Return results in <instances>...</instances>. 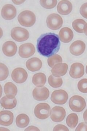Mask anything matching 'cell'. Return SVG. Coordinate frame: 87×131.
Instances as JSON below:
<instances>
[{
  "label": "cell",
  "mask_w": 87,
  "mask_h": 131,
  "mask_svg": "<svg viewBox=\"0 0 87 131\" xmlns=\"http://www.w3.org/2000/svg\"><path fill=\"white\" fill-rule=\"evenodd\" d=\"M25 131H40V130L36 127L30 126L26 129Z\"/></svg>",
  "instance_id": "obj_35"
},
{
  "label": "cell",
  "mask_w": 87,
  "mask_h": 131,
  "mask_svg": "<svg viewBox=\"0 0 87 131\" xmlns=\"http://www.w3.org/2000/svg\"><path fill=\"white\" fill-rule=\"evenodd\" d=\"M18 21L21 26L30 27L35 24L36 16L33 12L25 10L21 12L18 17Z\"/></svg>",
  "instance_id": "obj_2"
},
{
  "label": "cell",
  "mask_w": 87,
  "mask_h": 131,
  "mask_svg": "<svg viewBox=\"0 0 87 131\" xmlns=\"http://www.w3.org/2000/svg\"><path fill=\"white\" fill-rule=\"evenodd\" d=\"M78 88L81 93H87V79H83L78 82Z\"/></svg>",
  "instance_id": "obj_31"
},
{
  "label": "cell",
  "mask_w": 87,
  "mask_h": 131,
  "mask_svg": "<svg viewBox=\"0 0 87 131\" xmlns=\"http://www.w3.org/2000/svg\"><path fill=\"white\" fill-rule=\"evenodd\" d=\"M80 13L83 17L87 19V3L82 5L80 8Z\"/></svg>",
  "instance_id": "obj_32"
},
{
  "label": "cell",
  "mask_w": 87,
  "mask_h": 131,
  "mask_svg": "<svg viewBox=\"0 0 87 131\" xmlns=\"http://www.w3.org/2000/svg\"><path fill=\"white\" fill-rule=\"evenodd\" d=\"M66 115V111L63 107L55 106L51 110L50 118L53 122H61L64 119Z\"/></svg>",
  "instance_id": "obj_10"
},
{
  "label": "cell",
  "mask_w": 87,
  "mask_h": 131,
  "mask_svg": "<svg viewBox=\"0 0 87 131\" xmlns=\"http://www.w3.org/2000/svg\"><path fill=\"white\" fill-rule=\"evenodd\" d=\"M3 18L7 20L14 18L17 15V9L13 5L7 4L3 6L1 11Z\"/></svg>",
  "instance_id": "obj_11"
},
{
  "label": "cell",
  "mask_w": 87,
  "mask_h": 131,
  "mask_svg": "<svg viewBox=\"0 0 87 131\" xmlns=\"http://www.w3.org/2000/svg\"><path fill=\"white\" fill-rule=\"evenodd\" d=\"M59 36L49 32L40 35L37 41L38 52L43 56L49 57L56 54L60 49Z\"/></svg>",
  "instance_id": "obj_1"
},
{
  "label": "cell",
  "mask_w": 87,
  "mask_h": 131,
  "mask_svg": "<svg viewBox=\"0 0 87 131\" xmlns=\"http://www.w3.org/2000/svg\"><path fill=\"white\" fill-rule=\"evenodd\" d=\"M74 34L72 30L69 27L62 28L59 31V37L61 42L68 43L73 39Z\"/></svg>",
  "instance_id": "obj_19"
},
{
  "label": "cell",
  "mask_w": 87,
  "mask_h": 131,
  "mask_svg": "<svg viewBox=\"0 0 87 131\" xmlns=\"http://www.w3.org/2000/svg\"><path fill=\"white\" fill-rule=\"evenodd\" d=\"M78 122V115L74 113L69 115L66 119L67 125L71 129H74L77 125Z\"/></svg>",
  "instance_id": "obj_25"
},
{
  "label": "cell",
  "mask_w": 87,
  "mask_h": 131,
  "mask_svg": "<svg viewBox=\"0 0 87 131\" xmlns=\"http://www.w3.org/2000/svg\"><path fill=\"white\" fill-rule=\"evenodd\" d=\"M40 5L44 8L46 9H52L54 8L56 6L57 3V1L56 0H51V1H47V0H42L40 1Z\"/></svg>",
  "instance_id": "obj_29"
},
{
  "label": "cell",
  "mask_w": 87,
  "mask_h": 131,
  "mask_svg": "<svg viewBox=\"0 0 87 131\" xmlns=\"http://www.w3.org/2000/svg\"><path fill=\"white\" fill-rule=\"evenodd\" d=\"M17 45L13 41L6 42L3 45V52L6 56L12 57L14 56L17 52Z\"/></svg>",
  "instance_id": "obj_15"
},
{
  "label": "cell",
  "mask_w": 87,
  "mask_h": 131,
  "mask_svg": "<svg viewBox=\"0 0 87 131\" xmlns=\"http://www.w3.org/2000/svg\"><path fill=\"white\" fill-rule=\"evenodd\" d=\"M84 67L82 64L75 63L71 66L69 74L71 77L75 79L80 78L84 74Z\"/></svg>",
  "instance_id": "obj_13"
},
{
  "label": "cell",
  "mask_w": 87,
  "mask_h": 131,
  "mask_svg": "<svg viewBox=\"0 0 87 131\" xmlns=\"http://www.w3.org/2000/svg\"><path fill=\"white\" fill-rule=\"evenodd\" d=\"M83 119L84 121L87 124V109L85 110L83 115Z\"/></svg>",
  "instance_id": "obj_36"
},
{
  "label": "cell",
  "mask_w": 87,
  "mask_h": 131,
  "mask_svg": "<svg viewBox=\"0 0 87 131\" xmlns=\"http://www.w3.org/2000/svg\"><path fill=\"white\" fill-rule=\"evenodd\" d=\"M32 83L38 87L44 86L46 82V77L44 73H39L34 75L32 79Z\"/></svg>",
  "instance_id": "obj_23"
},
{
  "label": "cell",
  "mask_w": 87,
  "mask_h": 131,
  "mask_svg": "<svg viewBox=\"0 0 87 131\" xmlns=\"http://www.w3.org/2000/svg\"><path fill=\"white\" fill-rule=\"evenodd\" d=\"M73 6L70 2L68 1H61L59 2L57 7L58 12L62 15H67L72 11Z\"/></svg>",
  "instance_id": "obj_16"
},
{
  "label": "cell",
  "mask_w": 87,
  "mask_h": 131,
  "mask_svg": "<svg viewBox=\"0 0 87 131\" xmlns=\"http://www.w3.org/2000/svg\"><path fill=\"white\" fill-rule=\"evenodd\" d=\"M63 20L62 17L57 14H52L48 16L46 19L47 27L51 30H56L62 26Z\"/></svg>",
  "instance_id": "obj_5"
},
{
  "label": "cell",
  "mask_w": 87,
  "mask_h": 131,
  "mask_svg": "<svg viewBox=\"0 0 87 131\" xmlns=\"http://www.w3.org/2000/svg\"><path fill=\"white\" fill-rule=\"evenodd\" d=\"M1 104L2 107L6 109H12L16 107L17 101L15 97L10 98L7 96H5L1 98Z\"/></svg>",
  "instance_id": "obj_21"
},
{
  "label": "cell",
  "mask_w": 87,
  "mask_h": 131,
  "mask_svg": "<svg viewBox=\"0 0 87 131\" xmlns=\"http://www.w3.org/2000/svg\"><path fill=\"white\" fill-rule=\"evenodd\" d=\"M62 62V59L61 56L58 54H54L52 56L50 57L47 59V63L50 68L58 63H61Z\"/></svg>",
  "instance_id": "obj_28"
},
{
  "label": "cell",
  "mask_w": 87,
  "mask_h": 131,
  "mask_svg": "<svg viewBox=\"0 0 87 131\" xmlns=\"http://www.w3.org/2000/svg\"><path fill=\"white\" fill-rule=\"evenodd\" d=\"M14 120L13 114L8 110H4L0 113V124L4 126L12 125Z\"/></svg>",
  "instance_id": "obj_17"
},
{
  "label": "cell",
  "mask_w": 87,
  "mask_h": 131,
  "mask_svg": "<svg viewBox=\"0 0 87 131\" xmlns=\"http://www.w3.org/2000/svg\"><path fill=\"white\" fill-rule=\"evenodd\" d=\"M83 31H84V32L85 33V35L87 36V23L85 24V26H84Z\"/></svg>",
  "instance_id": "obj_38"
},
{
  "label": "cell",
  "mask_w": 87,
  "mask_h": 131,
  "mask_svg": "<svg viewBox=\"0 0 87 131\" xmlns=\"http://www.w3.org/2000/svg\"><path fill=\"white\" fill-rule=\"evenodd\" d=\"M75 131H87V124L84 122H81L79 124L75 129Z\"/></svg>",
  "instance_id": "obj_34"
},
{
  "label": "cell",
  "mask_w": 87,
  "mask_h": 131,
  "mask_svg": "<svg viewBox=\"0 0 87 131\" xmlns=\"http://www.w3.org/2000/svg\"><path fill=\"white\" fill-rule=\"evenodd\" d=\"M86 24V21L83 19H77L73 21L72 26L73 29L77 32L83 33L84 32L83 28Z\"/></svg>",
  "instance_id": "obj_26"
},
{
  "label": "cell",
  "mask_w": 87,
  "mask_h": 131,
  "mask_svg": "<svg viewBox=\"0 0 87 131\" xmlns=\"http://www.w3.org/2000/svg\"><path fill=\"white\" fill-rule=\"evenodd\" d=\"M35 52V47L31 43L24 44L19 47V55L22 58H28L33 56Z\"/></svg>",
  "instance_id": "obj_9"
},
{
  "label": "cell",
  "mask_w": 87,
  "mask_h": 131,
  "mask_svg": "<svg viewBox=\"0 0 87 131\" xmlns=\"http://www.w3.org/2000/svg\"><path fill=\"white\" fill-rule=\"evenodd\" d=\"M35 116L40 119H45L49 117L51 114V108L46 103H40L34 109Z\"/></svg>",
  "instance_id": "obj_4"
},
{
  "label": "cell",
  "mask_w": 87,
  "mask_h": 131,
  "mask_svg": "<svg viewBox=\"0 0 87 131\" xmlns=\"http://www.w3.org/2000/svg\"><path fill=\"white\" fill-rule=\"evenodd\" d=\"M12 77L14 81L20 84L26 81L28 77V74L25 70L23 68H17L13 70Z\"/></svg>",
  "instance_id": "obj_8"
},
{
  "label": "cell",
  "mask_w": 87,
  "mask_h": 131,
  "mask_svg": "<svg viewBox=\"0 0 87 131\" xmlns=\"http://www.w3.org/2000/svg\"><path fill=\"white\" fill-rule=\"evenodd\" d=\"M49 94V91L45 87L35 88L32 91L33 98L35 100L38 101H43L47 100Z\"/></svg>",
  "instance_id": "obj_12"
},
{
  "label": "cell",
  "mask_w": 87,
  "mask_h": 131,
  "mask_svg": "<svg viewBox=\"0 0 87 131\" xmlns=\"http://www.w3.org/2000/svg\"><path fill=\"white\" fill-rule=\"evenodd\" d=\"M68 95L63 90H58L53 91L51 100L52 102L57 105H63L67 102Z\"/></svg>",
  "instance_id": "obj_7"
},
{
  "label": "cell",
  "mask_w": 87,
  "mask_h": 131,
  "mask_svg": "<svg viewBox=\"0 0 87 131\" xmlns=\"http://www.w3.org/2000/svg\"><path fill=\"white\" fill-rule=\"evenodd\" d=\"M48 82L52 88H58L62 84L63 80L61 78L55 77L52 75H50L48 78Z\"/></svg>",
  "instance_id": "obj_27"
},
{
  "label": "cell",
  "mask_w": 87,
  "mask_h": 131,
  "mask_svg": "<svg viewBox=\"0 0 87 131\" xmlns=\"http://www.w3.org/2000/svg\"><path fill=\"white\" fill-rule=\"evenodd\" d=\"M68 69L66 63H59L54 65L51 70L52 75L55 77H59L66 74Z\"/></svg>",
  "instance_id": "obj_18"
},
{
  "label": "cell",
  "mask_w": 87,
  "mask_h": 131,
  "mask_svg": "<svg viewBox=\"0 0 87 131\" xmlns=\"http://www.w3.org/2000/svg\"><path fill=\"white\" fill-rule=\"evenodd\" d=\"M4 91L7 97L13 98L17 95L18 90L17 86L14 83L8 82L4 86Z\"/></svg>",
  "instance_id": "obj_22"
},
{
  "label": "cell",
  "mask_w": 87,
  "mask_h": 131,
  "mask_svg": "<svg viewBox=\"0 0 87 131\" xmlns=\"http://www.w3.org/2000/svg\"><path fill=\"white\" fill-rule=\"evenodd\" d=\"M11 35L15 40L18 42L26 41L29 37L28 31L25 28L19 27H14L12 29Z\"/></svg>",
  "instance_id": "obj_6"
},
{
  "label": "cell",
  "mask_w": 87,
  "mask_h": 131,
  "mask_svg": "<svg viewBox=\"0 0 87 131\" xmlns=\"http://www.w3.org/2000/svg\"><path fill=\"white\" fill-rule=\"evenodd\" d=\"M53 131H69L68 128L65 126L63 125H58L54 127Z\"/></svg>",
  "instance_id": "obj_33"
},
{
  "label": "cell",
  "mask_w": 87,
  "mask_h": 131,
  "mask_svg": "<svg viewBox=\"0 0 87 131\" xmlns=\"http://www.w3.org/2000/svg\"><path fill=\"white\" fill-rule=\"evenodd\" d=\"M13 2L16 5H19V4H21L22 3L24 2L25 1H13Z\"/></svg>",
  "instance_id": "obj_37"
},
{
  "label": "cell",
  "mask_w": 87,
  "mask_h": 131,
  "mask_svg": "<svg viewBox=\"0 0 87 131\" xmlns=\"http://www.w3.org/2000/svg\"><path fill=\"white\" fill-rule=\"evenodd\" d=\"M28 70L32 72L39 70L42 65V61L38 58H33L27 61L26 63Z\"/></svg>",
  "instance_id": "obj_20"
},
{
  "label": "cell",
  "mask_w": 87,
  "mask_h": 131,
  "mask_svg": "<svg viewBox=\"0 0 87 131\" xmlns=\"http://www.w3.org/2000/svg\"><path fill=\"white\" fill-rule=\"evenodd\" d=\"M30 119L28 115L25 114H21L17 116L16 119L17 126L20 128H24L28 125Z\"/></svg>",
  "instance_id": "obj_24"
},
{
  "label": "cell",
  "mask_w": 87,
  "mask_h": 131,
  "mask_svg": "<svg viewBox=\"0 0 87 131\" xmlns=\"http://www.w3.org/2000/svg\"><path fill=\"white\" fill-rule=\"evenodd\" d=\"M1 69V81H3L7 78L9 74L8 69L6 66L4 64L1 63H0Z\"/></svg>",
  "instance_id": "obj_30"
},
{
  "label": "cell",
  "mask_w": 87,
  "mask_h": 131,
  "mask_svg": "<svg viewBox=\"0 0 87 131\" xmlns=\"http://www.w3.org/2000/svg\"><path fill=\"white\" fill-rule=\"evenodd\" d=\"M86 74H87V65L86 66Z\"/></svg>",
  "instance_id": "obj_39"
},
{
  "label": "cell",
  "mask_w": 87,
  "mask_h": 131,
  "mask_svg": "<svg viewBox=\"0 0 87 131\" xmlns=\"http://www.w3.org/2000/svg\"><path fill=\"white\" fill-rule=\"evenodd\" d=\"M69 106L73 112H81L86 107V103L85 99L79 95H74L70 99Z\"/></svg>",
  "instance_id": "obj_3"
},
{
  "label": "cell",
  "mask_w": 87,
  "mask_h": 131,
  "mask_svg": "<svg viewBox=\"0 0 87 131\" xmlns=\"http://www.w3.org/2000/svg\"><path fill=\"white\" fill-rule=\"evenodd\" d=\"M86 45L81 40H77L73 42L70 47L71 53L75 56L81 55L85 51Z\"/></svg>",
  "instance_id": "obj_14"
}]
</instances>
